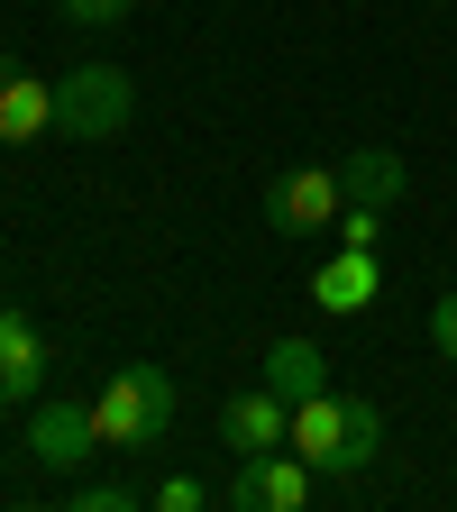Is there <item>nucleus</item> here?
Listing matches in <instances>:
<instances>
[{
	"label": "nucleus",
	"instance_id": "1",
	"mask_svg": "<svg viewBox=\"0 0 457 512\" xmlns=\"http://www.w3.org/2000/svg\"><path fill=\"white\" fill-rule=\"evenodd\" d=\"M293 448L320 476H357L384 448V412L366 394H311V403H293Z\"/></svg>",
	"mask_w": 457,
	"mask_h": 512
},
{
	"label": "nucleus",
	"instance_id": "2",
	"mask_svg": "<svg viewBox=\"0 0 457 512\" xmlns=\"http://www.w3.org/2000/svg\"><path fill=\"white\" fill-rule=\"evenodd\" d=\"M92 421H101V448H156L174 430V375L165 366H119L101 384Z\"/></svg>",
	"mask_w": 457,
	"mask_h": 512
},
{
	"label": "nucleus",
	"instance_id": "3",
	"mask_svg": "<svg viewBox=\"0 0 457 512\" xmlns=\"http://www.w3.org/2000/svg\"><path fill=\"white\" fill-rule=\"evenodd\" d=\"M128 110H138V83H128L119 64H74V74L55 83V128L64 138H119Z\"/></svg>",
	"mask_w": 457,
	"mask_h": 512
},
{
	"label": "nucleus",
	"instance_id": "4",
	"mask_svg": "<svg viewBox=\"0 0 457 512\" xmlns=\"http://www.w3.org/2000/svg\"><path fill=\"white\" fill-rule=\"evenodd\" d=\"M339 211H348V183H339V165H284V174L266 183V229H275V238L339 229Z\"/></svg>",
	"mask_w": 457,
	"mask_h": 512
},
{
	"label": "nucleus",
	"instance_id": "5",
	"mask_svg": "<svg viewBox=\"0 0 457 512\" xmlns=\"http://www.w3.org/2000/svg\"><path fill=\"white\" fill-rule=\"evenodd\" d=\"M311 458L302 448H266V458H238V476H229V512H302L311 503Z\"/></svg>",
	"mask_w": 457,
	"mask_h": 512
},
{
	"label": "nucleus",
	"instance_id": "6",
	"mask_svg": "<svg viewBox=\"0 0 457 512\" xmlns=\"http://www.w3.org/2000/svg\"><path fill=\"white\" fill-rule=\"evenodd\" d=\"M101 448V421H92V403H37V421H28V458L46 467V476H74L83 458Z\"/></svg>",
	"mask_w": 457,
	"mask_h": 512
},
{
	"label": "nucleus",
	"instance_id": "7",
	"mask_svg": "<svg viewBox=\"0 0 457 512\" xmlns=\"http://www.w3.org/2000/svg\"><path fill=\"white\" fill-rule=\"evenodd\" d=\"M220 448H238V458L293 448V403L275 394V384H256V394H229V403H220Z\"/></svg>",
	"mask_w": 457,
	"mask_h": 512
},
{
	"label": "nucleus",
	"instance_id": "8",
	"mask_svg": "<svg viewBox=\"0 0 457 512\" xmlns=\"http://www.w3.org/2000/svg\"><path fill=\"white\" fill-rule=\"evenodd\" d=\"M37 375H46V339L19 302H0V403H37Z\"/></svg>",
	"mask_w": 457,
	"mask_h": 512
},
{
	"label": "nucleus",
	"instance_id": "9",
	"mask_svg": "<svg viewBox=\"0 0 457 512\" xmlns=\"http://www.w3.org/2000/svg\"><path fill=\"white\" fill-rule=\"evenodd\" d=\"M46 128H55V83L10 74V83H0V147H37Z\"/></svg>",
	"mask_w": 457,
	"mask_h": 512
},
{
	"label": "nucleus",
	"instance_id": "10",
	"mask_svg": "<svg viewBox=\"0 0 457 512\" xmlns=\"http://www.w3.org/2000/svg\"><path fill=\"white\" fill-rule=\"evenodd\" d=\"M375 284H384V275H375V247H339L330 266L311 275V302H320V311H366Z\"/></svg>",
	"mask_w": 457,
	"mask_h": 512
},
{
	"label": "nucleus",
	"instance_id": "11",
	"mask_svg": "<svg viewBox=\"0 0 457 512\" xmlns=\"http://www.w3.org/2000/svg\"><path fill=\"white\" fill-rule=\"evenodd\" d=\"M256 384H275L284 403H311V394H330V366H320V348H311V339H275V348H266V366H256Z\"/></svg>",
	"mask_w": 457,
	"mask_h": 512
},
{
	"label": "nucleus",
	"instance_id": "12",
	"mask_svg": "<svg viewBox=\"0 0 457 512\" xmlns=\"http://www.w3.org/2000/svg\"><path fill=\"white\" fill-rule=\"evenodd\" d=\"M339 183H348V202H403V156L394 147H348L339 156Z\"/></svg>",
	"mask_w": 457,
	"mask_h": 512
},
{
	"label": "nucleus",
	"instance_id": "13",
	"mask_svg": "<svg viewBox=\"0 0 457 512\" xmlns=\"http://www.w3.org/2000/svg\"><path fill=\"white\" fill-rule=\"evenodd\" d=\"M375 238H384V211L375 202H348L339 211V247H375Z\"/></svg>",
	"mask_w": 457,
	"mask_h": 512
},
{
	"label": "nucleus",
	"instance_id": "14",
	"mask_svg": "<svg viewBox=\"0 0 457 512\" xmlns=\"http://www.w3.org/2000/svg\"><path fill=\"white\" fill-rule=\"evenodd\" d=\"M147 503H156V512H202L211 494H202V485H192V476H165V485H156Z\"/></svg>",
	"mask_w": 457,
	"mask_h": 512
},
{
	"label": "nucleus",
	"instance_id": "15",
	"mask_svg": "<svg viewBox=\"0 0 457 512\" xmlns=\"http://www.w3.org/2000/svg\"><path fill=\"white\" fill-rule=\"evenodd\" d=\"M74 28H110V19H128V0H55Z\"/></svg>",
	"mask_w": 457,
	"mask_h": 512
},
{
	"label": "nucleus",
	"instance_id": "16",
	"mask_svg": "<svg viewBox=\"0 0 457 512\" xmlns=\"http://www.w3.org/2000/svg\"><path fill=\"white\" fill-rule=\"evenodd\" d=\"M430 348H439V357H457V293H439V302H430Z\"/></svg>",
	"mask_w": 457,
	"mask_h": 512
},
{
	"label": "nucleus",
	"instance_id": "17",
	"mask_svg": "<svg viewBox=\"0 0 457 512\" xmlns=\"http://www.w3.org/2000/svg\"><path fill=\"white\" fill-rule=\"evenodd\" d=\"M74 503H83V512H128V503H138V494H128V485H83Z\"/></svg>",
	"mask_w": 457,
	"mask_h": 512
},
{
	"label": "nucleus",
	"instance_id": "18",
	"mask_svg": "<svg viewBox=\"0 0 457 512\" xmlns=\"http://www.w3.org/2000/svg\"><path fill=\"white\" fill-rule=\"evenodd\" d=\"M10 74H19V64H10V55H0V83H10Z\"/></svg>",
	"mask_w": 457,
	"mask_h": 512
}]
</instances>
